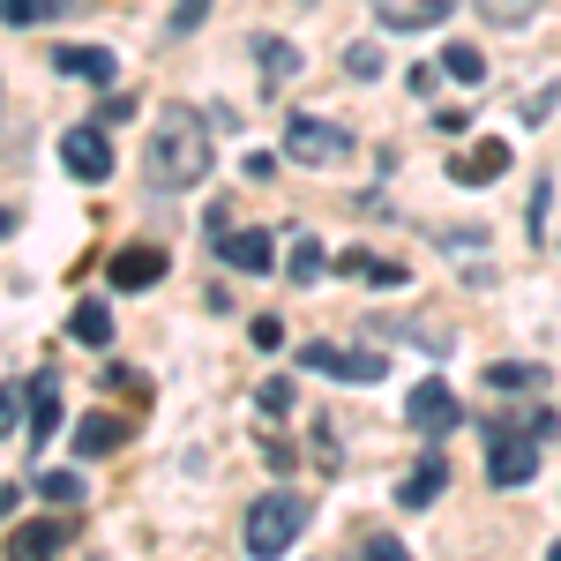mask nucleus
<instances>
[{"instance_id": "nucleus-35", "label": "nucleus", "mask_w": 561, "mask_h": 561, "mask_svg": "<svg viewBox=\"0 0 561 561\" xmlns=\"http://www.w3.org/2000/svg\"><path fill=\"white\" fill-rule=\"evenodd\" d=\"M547 561H561V547H547Z\"/></svg>"}, {"instance_id": "nucleus-9", "label": "nucleus", "mask_w": 561, "mask_h": 561, "mask_svg": "<svg viewBox=\"0 0 561 561\" xmlns=\"http://www.w3.org/2000/svg\"><path fill=\"white\" fill-rule=\"evenodd\" d=\"M53 68H60V76H76V83L113 90V76H121V53H113V45H53Z\"/></svg>"}, {"instance_id": "nucleus-3", "label": "nucleus", "mask_w": 561, "mask_h": 561, "mask_svg": "<svg viewBox=\"0 0 561 561\" xmlns=\"http://www.w3.org/2000/svg\"><path fill=\"white\" fill-rule=\"evenodd\" d=\"M479 434H486V479L494 486H531V472H539V434H524L517 420H479Z\"/></svg>"}, {"instance_id": "nucleus-26", "label": "nucleus", "mask_w": 561, "mask_h": 561, "mask_svg": "<svg viewBox=\"0 0 561 561\" xmlns=\"http://www.w3.org/2000/svg\"><path fill=\"white\" fill-rule=\"evenodd\" d=\"M255 404L270 412V420H277V412H293V382H285V375H270V382L255 389Z\"/></svg>"}, {"instance_id": "nucleus-17", "label": "nucleus", "mask_w": 561, "mask_h": 561, "mask_svg": "<svg viewBox=\"0 0 561 561\" xmlns=\"http://www.w3.org/2000/svg\"><path fill=\"white\" fill-rule=\"evenodd\" d=\"M121 434H128V420H113V412H90L83 427H76V449H83V457H105V449H121Z\"/></svg>"}, {"instance_id": "nucleus-25", "label": "nucleus", "mask_w": 561, "mask_h": 561, "mask_svg": "<svg viewBox=\"0 0 561 561\" xmlns=\"http://www.w3.org/2000/svg\"><path fill=\"white\" fill-rule=\"evenodd\" d=\"M479 15H486V23H502V31H517L524 15H531V0H479Z\"/></svg>"}, {"instance_id": "nucleus-4", "label": "nucleus", "mask_w": 561, "mask_h": 561, "mask_svg": "<svg viewBox=\"0 0 561 561\" xmlns=\"http://www.w3.org/2000/svg\"><path fill=\"white\" fill-rule=\"evenodd\" d=\"M285 158H293V165H345V158H352L345 121H322V113H285Z\"/></svg>"}, {"instance_id": "nucleus-19", "label": "nucleus", "mask_w": 561, "mask_h": 561, "mask_svg": "<svg viewBox=\"0 0 561 561\" xmlns=\"http://www.w3.org/2000/svg\"><path fill=\"white\" fill-rule=\"evenodd\" d=\"M442 76L465 83V90H479L486 83V53H479V45H449V53H442Z\"/></svg>"}, {"instance_id": "nucleus-34", "label": "nucleus", "mask_w": 561, "mask_h": 561, "mask_svg": "<svg viewBox=\"0 0 561 561\" xmlns=\"http://www.w3.org/2000/svg\"><path fill=\"white\" fill-rule=\"evenodd\" d=\"M8 232H15V210H0V240H8Z\"/></svg>"}, {"instance_id": "nucleus-2", "label": "nucleus", "mask_w": 561, "mask_h": 561, "mask_svg": "<svg viewBox=\"0 0 561 561\" xmlns=\"http://www.w3.org/2000/svg\"><path fill=\"white\" fill-rule=\"evenodd\" d=\"M307 531V494H285V486H270L255 494V510L240 524V539H248V554L255 561H285V547Z\"/></svg>"}, {"instance_id": "nucleus-8", "label": "nucleus", "mask_w": 561, "mask_h": 561, "mask_svg": "<svg viewBox=\"0 0 561 561\" xmlns=\"http://www.w3.org/2000/svg\"><path fill=\"white\" fill-rule=\"evenodd\" d=\"M68 539H76V531H68L60 517H31V524L8 531V561H60V554H68Z\"/></svg>"}, {"instance_id": "nucleus-28", "label": "nucleus", "mask_w": 561, "mask_h": 561, "mask_svg": "<svg viewBox=\"0 0 561 561\" xmlns=\"http://www.w3.org/2000/svg\"><path fill=\"white\" fill-rule=\"evenodd\" d=\"M203 15H210V0H180V8H173V23H165V31H173V38H187V31H195Z\"/></svg>"}, {"instance_id": "nucleus-13", "label": "nucleus", "mask_w": 561, "mask_h": 561, "mask_svg": "<svg viewBox=\"0 0 561 561\" xmlns=\"http://www.w3.org/2000/svg\"><path fill=\"white\" fill-rule=\"evenodd\" d=\"M105 277H113V293H142V285L165 277V248H121L105 262Z\"/></svg>"}, {"instance_id": "nucleus-21", "label": "nucleus", "mask_w": 561, "mask_h": 561, "mask_svg": "<svg viewBox=\"0 0 561 561\" xmlns=\"http://www.w3.org/2000/svg\"><path fill=\"white\" fill-rule=\"evenodd\" d=\"M322 270H330V255H322V240H293V285H314V277H322Z\"/></svg>"}, {"instance_id": "nucleus-24", "label": "nucleus", "mask_w": 561, "mask_h": 561, "mask_svg": "<svg viewBox=\"0 0 561 561\" xmlns=\"http://www.w3.org/2000/svg\"><path fill=\"white\" fill-rule=\"evenodd\" d=\"M345 68L359 76V83H375V76H382V45H367V38H359V45L345 53Z\"/></svg>"}, {"instance_id": "nucleus-29", "label": "nucleus", "mask_w": 561, "mask_h": 561, "mask_svg": "<svg viewBox=\"0 0 561 561\" xmlns=\"http://www.w3.org/2000/svg\"><path fill=\"white\" fill-rule=\"evenodd\" d=\"M352 561H412V554H404V539H367Z\"/></svg>"}, {"instance_id": "nucleus-1", "label": "nucleus", "mask_w": 561, "mask_h": 561, "mask_svg": "<svg viewBox=\"0 0 561 561\" xmlns=\"http://www.w3.org/2000/svg\"><path fill=\"white\" fill-rule=\"evenodd\" d=\"M142 165H150V187H158V195H187V187H203V180H210V128H203V113L165 105V121L150 128Z\"/></svg>"}, {"instance_id": "nucleus-5", "label": "nucleus", "mask_w": 561, "mask_h": 561, "mask_svg": "<svg viewBox=\"0 0 561 561\" xmlns=\"http://www.w3.org/2000/svg\"><path fill=\"white\" fill-rule=\"evenodd\" d=\"M465 412H457V389L449 382H420V389H404V427L412 434H427V442H442V434L457 427Z\"/></svg>"}, {"instance_id": "nucleus-15", "label": "nucleus", "mask_w": 561, "mask_h": 561, "mask_svg": "<svg viewBox=\"0 0 561 561\" xmlns=\"http://www.w3.org/2000/svg\"><path fill=\"white\" fill-rule=\"evenodd\" d=\"M255 60H262V83H270V90H285V83L307 68L293 38H255Z\"/></svg>"}, {"instance_id": "nucleus-7", "label": "nucleus", "mask_w": 561, "mask_h": 561, "mask_svg": "<svg viewBox=\"0 0 561 561\" xmlns=\"http://www.w3.org/2000/svg\"><path fill=\"white\" fill-rule=\"evenodd\" d=\"M60 165L76 180H113V135L98 128V121H83V128L60 135Z\"/></svg>"}, {"instance_id": "nucleus-18", "label": "nucleus", "mask_w": 561, "mask_h": 561, "mask_svg": "<svg viewBox=\"0 0 561 561\" xmlns=\"http://www.w3.org/2000/svg\"><path fill=\"white\" fill-rule=\"evenodd\" d=\"M68 330H76V345H113V307L83 300L76 314H68Z\"/></svg>"}, {"instance_id": "nucleus-23", "label": "nucleus", "mask_w": 561, "mask_h": 561, "mask_svg": "<svg viewBox=\"0 0 561 561\" xmlns=\"http://www.w3.org/2000/svg\"><path fill=\"white\" fill-rule=\"evenodd\" d=\"M31 486H38L45 502H76V494H83V479H76V472H38Z\"/></svg>"}, {"instance_id": "nucleus-30", "label": "nucleus", "mask_w": 561, "mask_h": 561, "mask_svg": "<svg viewBox=\"0 0 561 561\" xmlns=\"http://www.w3.org/2000/svg\"><path fill=\"white\" fill-rule=\"evenodd\" d=\"M98 121H105V128H113V121H135V98H128V90H113V98L98 105Z\"/></svg>"}, {"instance_id": "nucleus-11", "label": "nucleus", "mask_w": 561, "mask_h": 561, "mask_svg": "<svg viewBox=\"0 0 561 561\" xmlns=\"http://www.w3.org/2000/svg\"><path fill=\"white\" fill-rule=\"evenodd\" d=\"M502 173H510V142H502V135H479L472 150L449 165V180H465V187H494Z\"/></svg>"}, {"instance_id": "nucleus-31", "label": "nucleus", "mask_w": 561, "mask_h": 561, "mask_svg": "<svg viewBox=\"0 0 561 561\" xmlns=\"http://www.w3.org/2000/svg\"><path fill=\"white\" fill-rule=\"evenodd\" d=\"M23 397H31V389H15V382L0 389V434H15V412H23Z\"/></svg>"}, {"instance_id": "nucleus-10", "label": "nucleus", "mask_w": 561, "mask_h": 561, "mask_svg": "<svg viewBox=\"0 0 561 561\" xmlns=\"http://www.w3.org/2000/svg\"><path fill=\"white\" fill-rule=\"evenodd\" d=\"M442 486H449V457H442V449H427L412 472L397 479V510H434V502H442Z\"/></svg>"}, {"instance_id": "nucleus-14", "label": "nucleus", "mask_w": 561, "mask_h": 561, "mask_svg": "<svg viewBox=\"0 0 561 561\" xmlns=\"http://www.w3.org/2000/svg\"><path fill=\"white\" fill-rule=\"evenodd\" d=\"M217 255L232 262V270H248V277H262V270L277 262V248H270V232H225V240H217Z\"/></svg>"}, {"instance_id": "nucleus-27", "label": "nucleus", "mask_w": 561, "mask_h": 561, "mask_svg": "<svg viewBox=\"0 0 561 561\" xmlns=\"http://www.w3.org/2000/svg\"><path fill=\"white\" fill-rule=\"evenodd\" d=\"M486 382H494V389H531V382H539V367H517V359H502V367H486Z\"/></svg>"}, {"instance_id": "nucleus-20", "label": "nucleus", "mask_w": 561, "mask_h": 561, "mask_svg": "<svg viewBox=\"0 0 561 561\" xmlns=\"http://www.w3.org/2000/svg\"><path fill=\"white\" fill-rule=\"evenodd\" d=\"M60 15V0H0V23H15V31H31V23H53Z\"/></svg>"}, {"instance_id": "nucleus-6", "label": "nucleus", "mask_w": 561, "mask_h": 561, "mask_svg": "<svg viewBox=\"0 0 561 561\" xmlns=\"http://www.w3.org/2000/svg\"><path fill=\"white\" fill-rule=\"evenodd\" d=\"M300 367H307V375H330V382H382V375H389V359H375V352H345V345H330V337L307 345Z\"/></svg>"}, {"instance_id": "nucleus-33", "label": "nucleus", "mask_w": 561, "mask_h": 561, "mask_svg": "<svg viewBox=\"0 0 561 561\" xmlns=\"http://www.w3.org/2000/svg\"><path fill=\"white\" fill-rule=\"evenodd\" d=\"M15 517V486H0V524Z\"/></svg>"}, {"instance_id": "nucleus-32", "label": "nucleus", "mask_w": 561, "mask_h": 561, "mask_svg": "<svg viewBox=\"0 0 561 561\" xmlns=\"http://www.w3.org/2000/svg\"><path fill=\"white\" fill-rule=\"evenodd\" d=\"M255 345H262V352H277V345H285V330H277V314H262V322H255Z\"/></svg>"}, {"instance_id": "nucleus-16", "label": "nucleus", "mask_w": 561, "mask_h": 561, "mask_svg": "<svg viewBox=\"0 0 561 561\" xmlns=\"http://www.w3.org/2000/svg\"><path fill=\"white\" fill-rule=\"evenodd\" d=\"M53 427H60V375L45 367V375H31V434H38V449Z\"/></svg>"}, {"instance_id": "nucleus-22", "label": "nucleus", "mask_w": 561, "mask_h": 561, "mask_svg": "<svg viewBox=\"0 0 561 561\" xmlns=\"http://www.w3.org/2000/svg\"><path fill=\"white\" fill-rule=\"evenodd\" d=\"M554 98H561L554 83H539V90H531V98H517V121H524V128H539V121L554 113Z\"/></svg>"}, {"instance_id": "nucleus-12", "label": "nucleus", "mask_w": 561, "mask_h": 561, "mask_svg": "<svg viewBox=\"0 0 561 561\" xmlns=\"http://www.w3.org/2000/svg\"><path fill=\"white\" fill-rule=\"evenodd\" d=\"M449 15H457V0H375V23L382 31H434Z\"/></svg>"}]
</instances>
